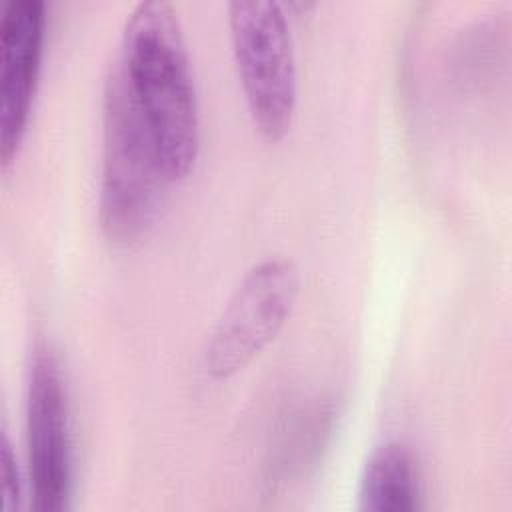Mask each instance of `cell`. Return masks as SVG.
<instances>
[{
  "label": "cell",
  "instance_id": "cell-2",
  "mask_svg": "<svg viewBox=\"0 0 512 512\" xmlns=\"http://www.w3.org/2000/svg\"><path fill=\"white\" fill-rule=\"evenodd\" d=\"M166 182L170 180L154 136L116 62L106 76L102 98L98 216L104 234L120 244L142 238L158 214Z\"/></svg>",
  "mask_w": 512,
  "mask_h": 512
},
{
  "label": "cell",
  "instance_id": "cell-3",
  "mask_svg": "<svg viewBox=\"0 0 512 512\" xmlns=\"http://www.w3.org/2000/svg\"><path fill=\"white\" fill-rule=\"evenodd\" d=\"M228 28L250 116L268 140H280L292 126L298 98L288 16L274 0H232Z\"/></svg>",
  "mask_w": 512,
  "mask_h": 512
},
{
  "label": "cell",
  "instance_id": "cell-8",
  "mask_svg": "<svg viewBox=\"0 0 512 512\" xmlns=\"http://www.w3.org/2000/svg\"><path fill=\"white\" fill-rule=\"evenodd\" d=\"M0 462H2V508L4 510H16L22 502V480L16 456L12 452V444L8 436H2V450H0Z\"/></svg>",
  "mask_w": 512,
  "mask_h": 512
},
{
  "label": "cell",
  "instance_id": "cell-1",
  "mask_svg": "<svg viewBox=\"0 0 512 512\" xmlns=\"http://www.w3.org/2000/svg\"><path fill=\"white\" fill-rule=\"evenodd\" d=\"M118 62L168 180L184 178L198 156L200 116L182 24L170 2L142 0L130 10Z\"/></svg>",
  "mask_w": 512,
  "mask_h": 512
},
{
  "label": "cell",
  "instance_id": "cell-5",
  "mask_svg": "<svg viewBox=\"0 0 512 512\" xmlns=\"http://www.w3.org/2000/svg\"><path fill=\"white\" fill-rule=\"evenodd\" d=\"M26 448L34 508L68 510L74 486L70 406L60 358L48 342H38L30 358Z\"/></svg>",
  "mask_w": 512,
  "mask_h": 512
},
{
  "label": "cell",
  "instance_id": "cell-6",
  "mask_svg": "<svg viewBox=\"0 0 512 512\" xmlns=\"http://www.w3.org/2000/svg\"><path fill=\"white\" fill-rule=\"evenodd\" d=\"M42 0H10L0 20V162L6 168L28 126L44 44Z\"/></svg>",
  "mask_w": 512,
  "mask_h": 512
},
{
  "label": "cell",
  "instance_id": "cell-4",
  "mask_svg": "<svg viewBox=\"0 0 512 512\" xmlns=\"http://www.w3.org/2000/svg\"><path fill=\"white\" fill-rule=\"evenodd\" d=\"M300 292V272L290 258L268 256L252 264L202 348V368L224 380L246 368L282 330Z\"/></svg>",
  "mask_w": 512,
  "mask_h": 512
},
{
  "label": "cell",
  "instance_id": "cell-7",
  "mask_svg": "<svg viewBox=\"0 0 512 512\" xmlns=\"http://www.w3.org/2000/svg\"><path fill=\"white\" fill-rule=\"evenodd\" d=\"M420 500L422 480L414 452L400 440L376 446L360 476L358 510L414 512Z\"/></svg>",
  "mask_w": 512,
  "mask_h": 512
}]
</instances>
